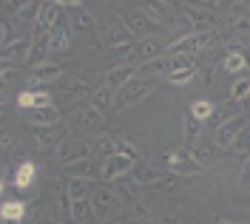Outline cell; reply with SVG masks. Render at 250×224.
I'll list each match as a JSON object with an SVG mask.
<instances>
[{
  "label": "cell",
  "mask_w": 250,
  "mask_h": 224,
  "mask_svg": "<svg viewBox=\"0 0 250 224\" xmlns=\"http://www.w3.org/2000/svg\"><path fill=\"white\" fill-rule=\"evenodd\" d=\"M228 153H230V156H236V159H242V162L250 156V125L242 131L239 136H236V142L230 145V150H228Z\"/></svg>",
  "instance_id": "32"
},
{
  "label": "cell",
  "mask_w": 250,
  "mask_h": 224,
  "mask_svg": "<svg viewBox=\"0 0 250 224\" xmlns=\"http://www.w3.org/2000/svg\"><path fill=\"white\" fill-rule=\"evenodd\" d=\"M20 224H46V213L40 207H29V213H26V219Z\"/></svg>",
  "instance_id": "39"
},
{
  "label": "cell",
  "mask_w": 250,
  "mask_h": 224,
  "mask_svg": "<svg viewBox=\"0 0 250 224\" xmlns=\"http://www.w3.org/2000/svg\"><path fill=\"white\" fill-rule=\"evenodd\" d=\"M97 216H94L91 199H74L71 202V224H94Z\"/></svg>",
  "instance_id": "25"
},
{
  "label": "cell",
  "mask_w": 250,
  "mask_h": 224,
  "mask_svg": "<svg viewBox=\"0 0 250 224\" xmlns=\"http://www.w3.org/2000/svg\"><path fill=\"white\" fill-rule=\"evenodd\" d=\"M31 54V37H15L9 40L3 51H0V65H15V68H26Z\"/></svg>",
  "instance_id": "7"
},
{
  "label": "cell",
  "mask_w": 250,
  "mask_h": 224,
  "mask_svg": "<svg viewBox=\"0 0 250 224\" xmlns=\"http://www.w3.org/2000/svg\"><path fill=\"white\" fill-rule=\"evenodd\" d=\"M245 60H248V71H250V48L245 51Z\"/></svg>",
  "instance_id": "46"
},
{
  "label": "cell",
  "mask_w": 250,
  "mask_h": 224,
  "mask_svg": "<svg viewBox=\"0 0 250 224\" xmlns=\"http://www.w3.org/2000/svg\"><path fill=\"white\" fill-rule=\"evenodd\" d=\"M117 153H123V156H131L134 162H140V148L131 142V139H125V136H117Z\"/></svg>",
  "instance_id": "38"
},
{
  "label": "cell",
  "mask_w": 250,
  "mask_h": 224,
  "mask_svg": "<svg viewBox=\"0 0 250 224\" xmlns=\"http://www.w3.org/2000/svg\"><path fill=\"white\" fill-rule=\"evenodd\" d=\"M248 125H250L248 113H239V116L225 119V122L213 131V145H216V148H222V150H230V145L236 142V136L248 128Z\"/></svg>",
  "instance_id": "6"
},
{
  "label": "cell",
  "mask_w": 250,
  "mask_h": 224,
  "mask_svg": "<svg viewBox=\"0 0 250 224\" xmlns=\"http://www.w3.org/2000/svg\"><path fill=\"white\" fill-rule=\"evenodd\" d=\"M65 170V179H91V182H97V173H100V165L88 156V159L83 162H74V165H68V168H62Z\"/></svg>",
  "instance_id": "22"
},
{
  "label": "cell",
  "mask_w": 250,
  "mask_h": 224,
  "mask_svg": "<svg viewBox=\"0 0 250 224\" xmlns=\"http://www.w3.org/2000/svg\"><path fill=\"white\" fill-rule=\"evenodd\" d=\"M114 190L120 193V199H125V202H131V205H137V202H140V185H137V182H134V179H131V185H120V182H117V185H114Z\"/></svg>",
  "instance_id": "36"
},
{
  "label": "cell",
  "mask_w": 250,
  "mask_h": 224,
  "mask_svg": "<svg viewBox=\"0 0 250 224\" xmlns=\"http://www.w3.org/2000/svg\"><path fill=\"white\" fill-rule=\"evenodd\" d=\"M3 9L12 12V15H26L31 9H37V3H3Z\"/></svg>",
  "instance_id": "40"
},
{
  "label": "cell",
  "mask_w": 250,
  "mask_h": 224,
  "mask_svg": "<svg viewBox=\"0 0 250 224\" xmlns=\"http://www.w3.org/2000/svg\"><path fill=\"white\" fill-rule=\"evenodd\" d=\"M131 179H134L140 187H162V185H168V182H171L162 170L151 168L148 162H137V165H134V170H131Z\"/></svg>",
  "instance_id": "14"
},
{
  "label": "cell",
  "mask_w": 250,
  "mask_h": 224,
  "mask_svg": "<svg viewBox=\"0 0 250 224\" xmlns=\"http://www.w3.org/2000/svg\"><path fill=\"white\" fill-rule=\"evenodd\" d=\"M165 48H168V43H162V40H140L137 46L128 51V60L125 63L128 65H137V68H142V65H151L156 63L162 54H165Z\"/></svg>",
  "instance_id": "5"
},
{
  "label": "cell",
  "mask_w": 250,
  "mask_h": 224,
  "mask_svg": "<svg viewBox=\"0 0 250 224\" xmlns=\"http://www.w3.org/2000/svg\"><path fill=\"white\" fill-rule=\"evenodd\" d=\"M137 74H140L137 65H128V63L125 65H114V68H108V71L103 74V85H108L111 91H120V88H125Z\"/></svg>",
  "instance_id": "16"
},
{
  "label": "cell",
  "mask_w": 250,
  "mask_h": 224,
  "mask_svg": "<svg viewBox=\"0 0 250 224\" xmlns=\"http://www.w3.org/2000/svg\"><path fill=\"white\" fill-rule=\"evenodd\" d=\"M71 122H74L80 131H88V133H94V136H103L105 128H108L105 113H100L97 108H91V105H80L77 111L71 113Z\"/></svg>",
  "instance_id": "8"
},
{
  "label": "cell",
  "mask_w": 250,
  "mask_h": 224,
  "mask_svg": "<svg viewBox=\"0 0 250 224\" xmlns=\"http://www.w3.org/2000/svg\"><path fill=\"white\" fill-rule=\"evenodd\" d=\"M216 145L213 142H196L193 148H190V156H193V162L199 165V168H210L213 162H216Z\"/></svg>",
  "instance_id": "27"
},
{
  "label": "cell",
  "mask_w": 250,
  "mask_h": 224,
  "mask_svg": "<svg viewBox=\"0 0 250 224\" xmlns=\"http://www.w3.org/2000/svg\"><path fill=\"white\" fill-rule=\"evenodd\" d=\"M34 182H37V168H34V162H20L15 168V187L17 190H31L34 187Z\"/></svg>",
  "instance_id": "23"
},
{
  "label": "cell",
  "mask_w": 250,
  "mask_h": 224,
  "mask_svg": "<svg viewBox=\"0 0 250 224\" xmlns=\"http://www.w3.org/2000/svg\"><path fill=\"white\" fill-rule=\"evenodd\" d=\"M9 43V29H6V23L0 20V51H3V46Z\"/></svg>",
  "instance_id": "45"
},
{
  "label": "cell",
  "mask_w": 250,
  "mask_h": 224,
  "mask_svg": "<svg viewBox=\"0 0 250 224\" xmlns=\"http://www.w3.org/2000/svg\"><path fill=\"white\" fill-rule=\"evenodd\" d=\"M3 190H6V185H3V182H0V196H3Z\"/></svg>",
  "instance_id": "48"
},
{
  "label": "cell",
  "mask_w": 250,
  "mask_h": 224,
  "mask_svg": "<svg viewBox=\"0 0 250 224\" xmlns=\"http://www.w3.org/2000/svg\"><path fill=\"white\" fill-rule=\"evenodd\" d=\"M85 94H94V91L85 85V80H80V77H68V80L60 82V96H62V99L77 102L80 96H85Z\"/></svg>",
  "instance_id": "24"
},
{
  "label": "cell",
  "mask_w": 250,
  "mask_h": 224,
  "mask_svg": "<svg viewBox=\"0 0 250 224\" xmlns=\"http://www.w3.org/2000/svg\"><path fill=\"white\" fill-rule=\"evenodd\" d=\"M125 26H128V32L134 34L137 40H154V37H159V34L165 32L159 23H154L151 20V15L145 12V9H134L131 15H125V20H123Z\"/></svg>",
  "instance_id": "4"
},
{
  "label": "cell",
  "mask_w": 250,
  "mask_h": 224,
  "mask_svg": "<svg viewBox=\"0 0 250 224\" xmlns=\"http://www.w3.org/2000/svg\"><path fill=\"white\" fill-rule=\"evenodd\" d=\"M165 168L171 170L173 176H193V173L202 170V168L193 162V156H190V148H173V150H168Z\"/></svg>",
  "instance_id": "9"
},
{
  "label": "cell",
  "mask_w": 250,
  "mask_h": 224,
  "mask_svg": "<svg viewBox=\"0 0 250 224\" xmlns=\"http://www.w3.org/2000/svg\"><path fill=\"white\" fill-rule=\"evenodd\" d=\"M65 77V68L60 63H43L37 68H29V82L31 85H43V82H57Z\"/></svg>",
  "instance_id": "18"
},
{
  "label": "cell",
  "mask_w": 250,
  "mask_h": 224,
  "mask_svg": "<svg viewBox=\"0 0 250 224\" xmlns=\"http://www.w3.org/2000/svg\"><path fill=\"white\" fill-rule=\"evenodd\" d=\"M213 111H216V102H210V99H196V102H190V105H188V113H190V116H196L199 122H210Z\"/></svg>",
  "instance_id": "30"
},
{
  "label": "cell",
  "mask_w": 250,
  "mask_h": 224,
  "mask_svg": "<svg viewBox=\"0 0 250 224\" xmlns=\"http://www.w3.org/2000/svg\"><path fill=\"white\" fill-rule=\"evenodd\" d=\"M239 185H242V187H250V156L242 162V176H239Z\"/></svg>",
  "instance_id": "44"
},
{
  "label": "cell",
  "mask_w": 250,
  "mask_h": 224,
  "mask_svg": "<svg viewBox=\"0 0 250 224\" xmlns=\"http://www.w3.org/2000/svg\"><path fill=\"white\" fill-rule=\"evenodd\" d=\"M88 153H91V142H77V139H62L57 145V162H60L62 168H68V165H74V162H83L88 159Z\"/></svg>",
  "instance_id": "12"
},
{
  "label": "cell",
  "mask_w": 250,
  "mask_h": 224,
  "mask_svg": "<svg viewBox=\"0 0 250 224\" xmlns=\"http://www.w3.org/2000/svg\"><path fill=\"white\" fill-rule=\"evenodd\" d=\"M105 46L108 48H117V51H131L137 46V37L128 32L123 20H114L108 29H105Z\"/></svg>",
  "instance_id": "13"
},
{
  "label": "cell",
  "mask_w": 250,
  "mask_h": 224,
  "mask_svg": "<svg viewBox=\"0 0 250 224\" xmlns=\"http://www.w3.org/2000/svg\"><path fill=\"white\" fill-rule=\"evenodd\" d=\"M114 96H117V91H111L108 85H97L94 88V94H91V108H97L100 113H105V111H114Z\"/></svg>",
  "instance_id": "26"
},
{
  "label": "cell",
  "mask_w": 250,
  "mask_h": 224,
  "mask_svg": "<svg viewBox=\"0 0 250 224\" xmlns=\"http://www.w3.org/2000/svg\"><path fill=\"white\" fill-rule=\"evenodd\" d=\"M34 139L46 150H57V145L65 139V128L62 125H51V128H34Z\"/></svg>",
  "instance_id": "21"
},
{
  "label": "cell",
  "mask_w": 250,
  "mask_h": 224,
  "mask_svg": "<svg viewBox=\"0 0 250 224\" xmlns=\"http://www.w3.org/2000/svg\"><path fill=\"white\" fill-rule=\"evenodd\" d=\"M0 224H6V222H3V219H0Z\"/></svg>",
  "instance_id": "51"
},
{
  "label": "cell",
  "mask_w": 250,
  "mask_h": 224,
  "mask_svg": "<svg viewBox=\"0 0 250 224\" xmlns=\"http://www.w3.org/2000/svg\"><path fill=\"white\" fill-rule=\"evenodd\" d=\"M142 9L162 29H171L173 23H176V3H142Z\"/></svg>",
  "instance_id": "17"
},
{
  "label": "cell",
  "mask_w": 250,
  "mask_h": 224,
  "mask_svg": "<svg viewBox=\"0 0 250 224\" xmlns=\"http://www.w3.org/2000/svg\"><path fill=\"white\" fill-rule=\"evenodd\" d=\"M97 187V182L91 179H68V193H71V202L74 199H88Z\"/></svg>",
  "instance_id": "31"
},
{
  "label": "cell",
  "mask_w": 250,
  "mask_h": 224,
  "mask_svg": "<svg viewBox=\"0 0 250 224\" xmlns=\"http://www.w3.org/2000/svg\"><path fill=\"white\" fill-rule=\"evenodd\" d=\"M15 148V133L12 131H0V150L6 153V150H12Z\"/></svg>",
  "instance_id": "41"
},
{
  "label": "cell",
  "mask_w": 250,
  "mask_h": 224,
  "mask_svg": "<svg viewBox=\"0 0 250 224\" xmlns=\"http://www.w3.org/2000/svg\"><path fill=\"white\" fill-rule=\"evenodd\" d=\"M31 128H51V125H60V108L48 105V108H31L26 113Z\"/></svg>",
  "instance_id": "19"
},
{
  "label": "cell",
  "mask_w": 250,
  "mask_h": 224,
  "mask_svg": "<svg viewBox=\"0 0 250 224\" xmlns=\"http://www.w3.org/2000/svg\"><path fill=\"white\" fill-rule=\"evenodd\" d=\"M60 0H43L37 3V15H34V32H54L60 26Z\"/></svg>",
  "instance_id": "11"
},
{
  "label": "cell",
  "mask_w": 250,
  "mask_h": 224,
  "mask_svg": "<svg viewBox=\"0 0 250 224\" xmlns=\"http://www.w3.org/2000/svg\"><path fill=\"white\" fill-rule=\"evenodd\" d=\"M71 48V37H68V29L57 26L54 32H48V51L51 54H60V51H68Z\"/></svg>",
  "instance_id": "29"
},
{
  "label": "cell",
  "mask_w": 250,
  "mask_h": 224,
  "mask_svg": "<svg viewBox=\"0 0 250 224\" xmlns=\"http://www.w3.org/2000/svg\"><path fill=\"white\" fill-rule=\"evenodd\" d=\"M17 105H20V108H34V91H20V94H17Z\"/></svg>",
  "instance_id": "42"
},
{
  "label": "cell",
  "mask_w": 250,
  "mask_h": 224,
  "mask_svg": "<svg viewBox=\"0 0 250 224\" xmlns=\"http://www.w3.org/2000/svg\"><path fill=\"white\" fill-rule=\"evenodd\" d=\"M134 165H137V162L131 159V156L114 153V156H108V159L100 162V179H103L105 185H111V182H117V179L128 176V173L134 170Z\"/></svg>",
  "instance_id": "10"
},
{
  "label": "cell",
  "mask_w": 250,
  "mask_h": 224,
  "mask_svg": "<svg viewBox=\"0 0 250 224\" xmlns=\"http://www.w3.org/2000/svg\"><path fill=\"white\" fill-rule=\"evenodd\" d=\"M216 34L213 32H190V34H179L176 40L168 43L165 54H185V57H193V54H202L213 46Z\"/></svg>",
  "instance_id": "3"
},
{
  "label": "cell",
  "mask_w": 250,
  "mask_h": 224,
  "mask_svg": "<svg viewBox=\"0 0 250 224\" xmlns=\"http://www.w3.org/2000/svg\"><path fill=\"white\" fill-rule=\"evenodd\" d=\"M0 105H3V94H0Z\"/></svg>",
  "instance_id": "50"
},
{
  "label": "cell",
  "mask_w": 250,
  "mask_h": 224,
  "mask_svg": "<svg viewBox=\"0 0 250 224\" xmlns=\"http://www.w3.org/2000/svg\"><path fill=\"white\" fill-rule=\"evenodd\" d=\"M222 68L228 71V74H248V60H245V51H228L225 57H222Z\"/></svg>",
  "instance_id": "28"
},
{
  "label": "cell",
  "mask_w": 250,
  "mask_h": 224,
  "mask_svg": "<svg viewBox=\"0 0 250 224\" xmlns=\"http://www.w3.org/2000/svg\"><path fill=\"white\" fill-rule=\"evenodd\" d=\"M60 6L62 9H71V29L74 32H91L97 26V20L85 9V3H80V0H60Z\"/></svg>",
  "instance_id": "15"
},
{
  "label": "cell",
  "mask_w": 250,
  "mask_h": 224,
  "mask_svg": "<svg viewBox=\"0 0 250 224\" xmlns=\"http://www.w3.org/2000/svg\"><path fill=\"white\" fill-rule=\"evenodd\" d=\"M250 96V77H239L230 88V102H242Z\"/></svg>",
  "instance_id": "37"
},
{
  "label": "cell",
  "mask_w": 250,
  "mask_h": 224,
  "mask_svg": "<svg viewBox=\"0 0 250 224\" xmlns=\"http://www.w3.org/2000/svg\"><path fill=\"white\" fill-rule=\"evenodd\" d=\"M193 77H196V65H193V68H182V71L165 74V82H168V85H188Z\"/></svg>",
  "instance_id": "34"
},
{
  "label": "cell",
  "mask_w": 250,
  "mask_h": 224,
  "mask_svg": "<svg viewBox=\"0 0 250 224\" xmlns=\"http://www.w3.org/2000/svg\"><path fill=\"white\" fill-rule=\"evenodd\" d=\"M202 125L205 122H199L196 116H190V113L185 111V116H182V128H185V139L190 142V139H196L199 133H202Z\"/></svg>",
  "instance_id": "35"
},
{
  "label": "cell",
  "mask_w": 250,
  "mask_h": 224,
  "mask_svg": "<svg viewBox=\"0 0 250 224\" xmlns=\"http://www.w3.org/2000/svg\"><path fill=\"white\" fill-rule=\"evenodd\" d=\"M3 113H6V111H3V105H0V119H3Z\"/></svg>",
  "instance_id": "49"
},
{
  "label": "cell",
  "mask_w": 250,
  "mask_h": 224,
  "mask_svg": "<svg viewBox=\"0 0 250 224\" xmlns=\"http://www.w3.org/2000/svg\"><path fill=\"white\" fill-rule=\"evenodd\" d=\"M48 105H54L51 96L46 91H34V108H48Z\"/></svg>",
  "instance_id": "43"
},
{
  "label": "cell",
  "mask_w": 250,
  "mask_h": 224,
  "mask_svg": "<svg viewBox=\"0 0 250 224\" xmlns=\"http://www.w3.org/2000/svg\"><path fill=\"white\" fill-rule=\"evenodd\" d=\"M159 85H162V74H148V71L140 68V74L128 82L125 88L117 91V96H114V111H125V108L142 102L148 94H154Z\"/></svg>",
  "instance_id": "1"
},
{
  "label": "cell",
  "mask_w": 250,
  "mask_h": 224,
  "mask_svg": "<svg viewBox=\"0 0 250 224\" xmlns=\"http://www.w3.org/2000/svg\"><path fill=\"white\" fill-rule=\"evenodd\" d=\"M213 224H219V222H213Z\"/></svg>",
  "instance_id": "52"
},
{
  "label": "cell",
  "mask_w": 250,
  "mask_h": 224,
  "mask_svg": "<svg viewBox=\"0 0 250 224\" xmlns=\"http://www.w3.org/2000/svg\"><path fill=\"white\" fill-rule=\"evenodd\" d=\"M219 224H236V222H225V219H216Z\"/></svg>",
  "instance_id": "47"
},
{
  "label": "cell",
  "mask_w": 250,
  "mask_h": 224,
  "mask_svg": "<svg viewBox=\"0 0 250 224\" xmlns=\"http://www.w3.org/2000/svg\"><path fill=\"white\" fill-rule=\"evenodd\" d=\"M26 213H29V207L23 199H3V205H0V219L6 224H20L26 219Z\"/></svg>",
  "instance_id": "20"
},
{
  "label": "cell",
  "mask_w": 250,
  "mask_h": 224,
  "mask_svg": "<svg viewBox=\"0 0 250 224\" xmlns=\"http://www.w3.org/2000/svg\"><path fill=\"white\" fill-rule=\"evenodd\" d=\"M91 148H97V156H100V159H108V156L117 153V136L103 133V136H97V142H94Z\"/></svg>",
  "instance_id": "33"
},
{
  "label": "cell",
  "mask_w": 250,
  "mask_h": 224,
  "mask_svg": "<svg viewBox=\"0 0 250 224\" xmlns=\"http://www.w3.org/2000/svg\"><path fill=\"white\" fill-rule=\"evenodd\" d=\"M88 199H91V207H94L97 222L111 224L114 219L123 216V199H120V193L114 190L111 185H97Z\"/></svg>",
  "instance_id": "2"
}]
</instances>
